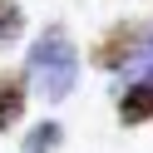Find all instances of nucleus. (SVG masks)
<instances>
[{
    "label": "nucleus",
    "instance_id": "1",
    "mask_svg": "<svg viewBox=\"0 0 153 153\" xmlns=\"http://www.w3.org/2000/svg\"><path fill=\"white\" fill-rule=\"evenodd\" d=\"M30 79H35V89H40L50 104L69 99L74 79H79V54H74L69 35H64L59 25L40 30V40L30 45Z\"/></svg>",
    "mask_w": 153,
    "mask_h": 153
},
{
    "label": "nucleus",
    "instance_id": "2",
    "mask_svg": "<svg viewBox=\"0 0 153 153\" xmlns=\"http://www.w3.org/2000/svg\"><path fill=\"white\" fill-rule=\"evenodd\" d=\"M143 35H148V30H143V25H133V20L114 25V30L99 40V50H94V64H99V69H119V74H123V64L138 54Z\"/></svg>",
    "mask_w": 153,
    "mask_h": 153
},
{
    "label": "nucleus",
    "instance_id": "3",
    "mask_svg": "<svg viewBox=\"0 0 153 153\" xmlns=\"http://www.w3.org/2000/svg\"><path fill=\"white\" fill-rule=\"evenodd\" d=\"M119 119L128 123V128L153 119V79H128V84H123V94H119Z\"/></svg>",
    "mask_w": 153,
    "mask_h": 153
},
{
    "label": "nucleus",
    "instance_id": "4",
    "mask_svg": "<svg viewBox=\"0 0 153 153\" xmlns=\"http://www.w3.org/2000/svg\"><path fill=\"white\" fill-rule=\"evenodd\" d=\"M25 99H30L25 74H0V133H10L25 119Z\"/></svg>",
    "mask_w": 153,
    "mask_h": 153
},
{
    "label": "nucleus",
    "instance_id": "5",
    "mask_svg": "<svg viewBox=\"0 0 153 153\" xmlns=\"http://www.w3.org/2000/svg\"><path fill=\"white\" fill-rule=\"evenodd\" d=\"M59 138H64V128H59L54 119H50V123H35V128L25 133V153H54Z\"/></svg>",
    "mask_w": 153,
    "mask_h": 153
},
{
    "label": "nucleus",
    "instance_id": "6",
    "mask_svg": "<svg viewBox=\"0 0 153 153\" xmlns=\"http://www.w3.org/2000/svg\"><path fill=\"white\" fill-rule=\"evenodd\" d=\"M20 30H25V10L15 0H0V50L20 40Z\"/></svg>",
    "mask_w": 153,
    "mask_h": 153
}]
</instances>
